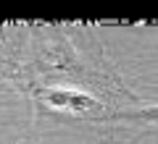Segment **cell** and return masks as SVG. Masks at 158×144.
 Masks as SVG:
<instances>
[{
  "instance_id": "cell-1",
  "label": "cell",
  "mask_w": 158,
  "mask_h": 144,
  "mask_svg": "<svg viewBox=\"0 0 158 144\" xmlns=\"http://www.w3.org/2000/svg\"><path fill=\"white\" fill-rule=\"evenodd\" d=\"M37 100H42L45 105L56 107V110H66L74 115H103L106 107L98 100L87 97V94L71 92V89H40Z\"/></svg>"
},
{
  "instance_id": "cell-2",
  "label": "cell",
  "mask_w": 158,
  "mask_h": 144,
  "mask_svg": "<svg viewBox=\"0 0 158 144\" xmlns=\"http://www.w3.org/2000/svg\"><path fill=\"white\" fill-rule=\"evenodd\" d=\"M118 118H132V121H145V123H156L158 126V105L145 107V110H135V113H124Z\"/></svg>"
}]
</instances>
